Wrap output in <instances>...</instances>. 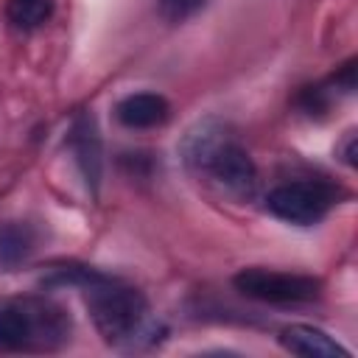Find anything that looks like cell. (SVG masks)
Wrapping results in <instances>:
<instances>
[{
	"mask_svg": "<svg viewBox=\"0 0 358 358\" xmlns=\"http://www.w3.org/2000/svg\"><path fill=\"white\" fill-rule=\"evenodd\" d=\"M48 282L81 288V296L90 308L95 330L112 347L143 350L159 341L162 336V324L151 313L148 299L137 288L115 277H106L95 268L64 266V268H53V277Z\"/></svg>",
	"mask_w": 358,
	"mask_h": 358,
	"instance_id": "1",
	"label": "cell"
},
{
	"mask_svg": "<svg viewBox=\"0 0 358 358\" xmlns=\"http://www.w3.org/2000/svg\"><path fill=\"white\" fill-rule=\"evenodd\" d=\"M182 157L196 176L210 179L224 193L246 199L257 187V168L252 157L218 120L196 123L182 140Z\"/></svg>",
	"mask_w": 358,
	"mask_h": 358,
	"instance_id": "2",
	"label": "cell"
},
{
	"mask_svg": "<svg viewBox=\"0 0 358 358\" xmlns=\"http://www.w3.org/2000/svg\"><path fill=\"white\" fill-rule=\"evenodd\" d=\"M70 338L67 313L39 296L0 302V352H45Z\"/></svg>",
	"mask_w": 358,
	"mask_h": 358,
	"instance_id": "3",
	"label": "cell"
},
{
	"mask_svg": "<svg viewBox=\"0 0 358 358\" xmlns=\"http://www.w3.org/2000/svg\"><path fill=\"white\" fill-rule=\"evenodd\" d=\"M235 288L257 302L268 305H296V302H310L319 296L322 282L308 274H291V271H271V268H241L232 277Z\"/></svg>",
	"mask_w": 358,
	"mask_h": 358,
	"instance_id": "4",
	"label": "cell"
},
{
	"mask_svg": "<svg viewBox=\"0 0 358 358\" xmlns=\"http://www.w3.org/2000/svg\"><path fill=\"white\" fill-rule=\"evenodd\" d=\"M333 204V190L322 182H285L277 185L266 196V207L271 215H277L285 224L296 227H313L319 224Z\"/></svg>",
	"mask_w": 358,
	"mask_h": 358,
	"instance_id": "5",
	"label": "cell"
},
{
	"mask_svg": "<svg viewBox=\"0 0 358 358\" xmlns=\"http://www.w3.org/2000/svg\"><path fill=\"white\" fill-rule=\"evenodd\" d=\"M70 148L76 154L78 171L87 182V187L95 193L101 185V168H103V157H101V134L98 126L92 120V115H78L73 129H70Z\"/></svg>",
	"mask_w": 358,
	"mask_h": 358,
	"instance_id": "6",
	"label": "cell"
},
{
	"mask_svg": "<svg viewBox=\"0 0 358 358\" xmlns=\"http://www.w3.org/2000/svg\"><path fill=\"white\" fill-rule=\"evenodd\" d=\"M280 347L294 355H308V358H350V350L344 344H338L333 336L310 324L285 327L280 333Z\"/></svg>",
	"mask_w": 358,
	"mask_h": 358,
	"instance_id": "7",
	"label": "cell"
},
{
	"mask_svg": "<svg viewBox=\"0 0 358 358\" xmlns=\"http://www.w3.org/2000/svg\"><path fill=\"white\" fill-rule=\"evenodd\" d=\"M115 115L126 129H154L168 120L171 103L157 92H134L115 106Z\"/></svg>",
	"mask_w": 358,
	"mask_h": 358,
	"instance_id": "8",
	"label": "cell"
},
{
	"mask_svg": "<svg viewBox=\"0 0 358 358\" xmlns=\"http://www.w3.org/2000/svg\"><path fill=\"white\" fill-rule=\"evenodd\" d=\"M50 11H53V0H8L6 3V17L20 31L39 28L50 17Z\"/></svg>",
	"mask_w": 358,
	"mask_h": 358,
	"instance_id": "9",
	"label": "cell"
},
{
	"mask_svg": "<svg viewBox=\"0 0 358 358\" xmlns=\"http://www.w3.org/2000/svg\"><path fill=\"white\" fill-rule=\"evenodd\" d=\"M25 252H28L25 229H20V227H8V229L3 232V238H0V257H3L6 263H14V260H20Z\"/></svg>",
	"mask_w": 358,
	"mask_h": 358,
	"instance_id": "10",
	"label": "cell"
},
{
	"mask_svg": "<svg viewBox=\"0 0 358 358\" xmlns=\"http://www.w3.org/2000/svg\"><path fill=\"white\" fill-rule=\"evenodd\" d=\"M207 0H159L162 6V14L171 20V22H182L187 17H193Z\"/></svg>",
	"mask_w": 358,
	"mask_h": 358,
	"instance_id": "11",
	"label": "cell"
},
{
	"mask_svg": "<svg viewBox=\"0 0 358 358\" xmlns=\"http://www.w3.org/2000/svg\"><path fill=\"white\" fill-rule=\"evenodd\" d=\"M333 87L341 92H352L355 90V62H347L336 76H333Z\"/></svg>",
	"mask_w": 358,
	"mask_h": 358,
	"instance_id": "12",
	"label": "cell"
},
{
	"mask_svg": "<svg viewBox=\"0 0 358 358\" xmlns=\"http://www.w3.org/2000/svg\"><path fill=\"white\" fill-rule=\"evenodd\" d=\"M344 162H347V165H355V134H352V131L347 134V145H344Z\"/></svg>",
	"mask_w": 358,
	"mask_h": 358,
	"instance_id": "13",
	"label": "cell"
}]
</instances>
